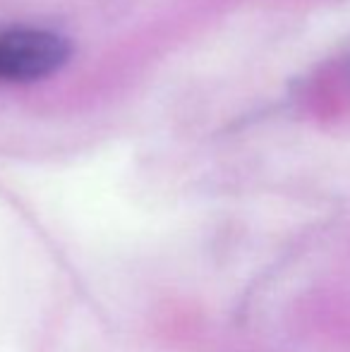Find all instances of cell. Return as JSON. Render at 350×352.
I'll use <instances>...</instances> for the list:
<instances>
[{
	"label": "cell",
	"instance_id": "obj_1",
	"mask_svg": "<svg viewBox=\"0 0 350 352\" xmlns=\"http://www.w3.org/2000/svg\"><path fill=\"white\" fill-rule=\"evenodd\" d=\"M70 56L63 36L43 29L0 34V82H36L58 72Z\"/></svg>",
	"mask_w": 350,
	"mask_h": 352
}]
</instances>
